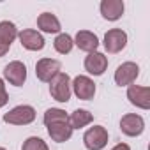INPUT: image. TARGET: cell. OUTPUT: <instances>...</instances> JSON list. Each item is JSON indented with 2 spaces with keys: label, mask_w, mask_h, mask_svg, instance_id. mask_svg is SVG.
I'll use <instances>...</instances> for the list:
<instances>
[{
  "label": "cell",
  "mask_w": 150,
  "mask_h": 150,
  "mask_svg": "<svg viewBox=\"0 0 150 150\" xmlns=\"http://www.w3.org/2000/svg\"><path fill=\"white\" fill-rule=\"evenodd\" d=\"M72 46H74V41H72V37H71L69 34H58V35L55 37V41H53V48H55L57 53H60V55L71 53Z\"/></svg>",
  "instance_id": "d6986e66"
},
{
  "label": "cell",
  "mask_w": 150,
  "mask_h": 150,
  "mask_svg": "<svg viewBox=\"0 0 150 150\" xmlns=\"http://www.w3.org/2000/svg\"><path fill=\"white\" fill-rule=\"evenodd\" d=\"M18 37H20V42L25 50L28 51H41L46 44L44 37L41 32L34 30V28H25L21 32H18Z\"/></svg>",
  "instance_id": "7c38bea8"
},
{
  "label": "cell",
  "mask_w": 150,
  "mask_h": 150,
  "mask_svg": "<svg viewBox=\"0 0 150 150\" xmlns=\"http://www.w3.org/2000/svg\"><path fill=\"white\" fill-rule=\"evenodd\" d=\"M101 16L108 21H117L124 16V11H125V6L122 0H103L101 6Z\"/></svg>",
  "instance_id": "4fadbf2b"
},
{
  "label": "cell",
  "mask_w": 150,
  "mask_h": 150,
  "mask_svg": "<svg viewBox=\"0 0 150 150\" xmlns=\"http://www.w3.org/2000/svg\"><path fill=\"white\" fill-rule=\"evenodd\" d=\"M35 120V110L28 104H20L4 115V122L11 125H28Z\"/></svg>",
  "instance_id": "7a4b0ae2"
},
{
  "label": "cell",
  "mask_w": 150,
  "mask_h": 150,
  "mask_svg": "<svg viewBox=\"0 0 150 150\" xmlns=\"http://www.w3.org/2000/svg\"><path fill=\"white\" fill-rule=\"evenodd\" d=\"M46 127H48L50 138L57 143H65L72 136V127L69 125V122H57V124H50Z\"/></svg>",
  "instance_id": "2e32d148"
},
{
  "label": "cell",
  "mask_w": 150,
  "mask_h": 150,
  "mask_svg": "<svg viewBox=\"0 0 150 150\" xmlns=\"http://www.w3.org/2000/svg\"><path fill=\"white\" fill-rule=\"evenodd\" d=\"M108 139L110 134L103 125H94L87 129V132L83 134V145L87 150H103L108 145Z\"/></svg>",
  "instance_id": "3957f363"
},
{
  "label": "cell",
  "mask_w": 150,
  "mask_h": 150,
  "mask_svg": "<svg viewBox=\"0 0 150 150\" xmlns=\"http://www.w3.org/2000/svg\"><path fill=\"white\" fill-rule=\"evenodd\" d=\"M4 80L9 81V85L21 87L27 81V65L20 60H13L4 67Z\"/></svg>",
  "instance_id": "52a82bcc"
},
{
  "label": "cell",
  "mask_w": 150,
  "mask_h": 150,
  "mask_svg": "<svg viewBox=\"0 0 150 150\" xmlns=\"http://www.w3.org/2000/svg\"><path fill=\"white\" fill-rule=\"evenodd\" d=\"M62 64L55 58H41L35 64V76L42 83H50L57 74L60 72Z\"/></svg>",
  "instance_id": "8992f818"
},
{
  "label": "cell",
  "mask_w": 150,
  "mask_h": 150,
  "mask_svg": "<svg viewBox=\"0 0 150 150\" xmlns=\"http://www.w3.org/2000/svg\"><path fill=\"white\" fill-rule=\"evenodd\" d=\"M85 71L92 76H103L104 71L108 69V57L101 51H94V53H88L85 57Z\"/></svg>",
  "instance_id": "30bf717a"
},
{
  "label": "cell",
  "mask_w": 150,
  "mask_h": 150,
  "mask_svg": "<svg viewBox=\"0 0 150 150\" xmlns=\"http://www.w3.org/2000/svg\"><path fill=\"white\" fill-rule=\"evenodd\" d=\"M42 122H44V125L57 124V122H69V115L60 108H50V110H46Z\"/></svg>",
  "instance_id": "ffe728a7"
},
{
  "label": "cell",
  "mask_w": 150,
  "mask_h": 150,
  "mask_svg": "<svg viewBox=\"0 0 150 150\" xmlns=\"http://www.w3.org/2000/svg\"><path fill=\"white\" fill-rule=\"evenodd\" d=\"M71 90L74 92V96H76L78 99L90 101V99H94L97 88H96V83H94L92 78L80 74V76H76V78L71 81Z\"/></svg>",
  "instance_id": "5b68a950"
},
{
  "label": "cell",
  "mask_w": 150,
  "mask_h": 150,
  "mask_svg": "<svg viewBox=\"0 0 150 150\" xmlns=\"http://www.w3.org/2000/svg\"><path fill=\"white\" fill-rule=\"evenodd\" d=\"M9 50H11V46H7V44H4L2 41H0V57H4Z\"/></svg>",
  "instance_id": "cb8c5ba5"
},
{
  "label": "cell",
  "mask_w": 150,
  "mask_h": 150,
  "mask_svg": "<svg viewBox=\"0 0 150 150\" xmlns=\"http://www.w3.org/2000/svg\"><path fill=\"white\" fill-rule=\"evenodd\" d=\"M0 150H7V148H4V146H0Z\"/></svg>",
  "instance_id": "d4e9b609"
},
{
  "label": "cell",
  "mask_w": 150,
  "mask_h": 150,
  "mask_svg": "<svg viewBox=\"0 0 150 150\" xmlns=\"http://www.w3.org/2000/svg\"><path fill=\"white\" fill-rule=\"evenodd\" d=\"M7 103H9V94H7V90H6L4 80L0 78V108H4Z\"/></svg>",
  "instance_id": "7402d4cb"
},
{
  "label": "cell",
  "mask_w": 150,
  "mask_h": 150,
  "mask_svg": "<svg viewBox=\"0 0 150 150\" xmlns=\"http://www.w3.org/2000/svg\"><path fill=\"white\" fill-rule=\"evenodd\" d=\"M111 150H131V146H129L127 143H117Z\"/></svg>",
  "instance_id": "603a6c76"
},
{
  "label": "cell",
  "mask_w": 150,
  "mask_h": 150,
  "mask_svg": "<svg viewBox=\"0 0 150 150\" xmlns=\"http://www.w3.org/2000/svg\"><path fill=\"white\" fill-rule=\"evenodd\" d=\"M104 50L111 55L115 53H120L125 46H127V34L122 30V28H111L104 34Z\"/></svg>",
  "instance_id": "ba28073f"
},
{
  "label": "cell",
  "mask_w": 150,
  "mask_h": 150,
  "mask_svg": "<svg viewBox=\"0 0 150 150\" xmlns=\"http://www.w3.org/2000/svg\"><path fill=\"white\" fill-rule=\"evenodd\" d=\"M71 78L65 72H58L57 76L50 81V96L57 101V103H69L71 99Z\"/></svg>",
  "instance_id": "6da1fadb"
},
{
  "label": "cell",
  "mask_w": 150,
  "mask_h": 150,
  "mask_svg": "<svg viewBox=\"0 0 150 150\" xmlns=\"http://www.w3.org/2000/svg\"><path fill=\"white\" fill-rule=\"evenodd\" d=\"M72 41L81 51H87V53H94L99 48V37L90 30H80L76 35H74Z\"/></svg>",
  "instance_id": "5bb4252c"
},
{
  "label": "cell",
  "mask_w": 150,
  "mask_h": 150,
  "mask_svg": "<svg viewBox=\"0 0 150 150\" xmlns=\"http://www.w3.org/2000/svg\"><path fill=\"white\" fill-rule=\"evenodd\" d=\"M16 37H18V28L13 21H7V20L0 21V41L7 46H11Z\"/></svg>",
  "instance_id": "ac0fdd59"
},
{
  "label": "cell",
  "mask_w": 150,
  "mask_h": 150,
  "mask_svg": "<svg viewBox=\"0 0 150 150\" xmlns=\"http://www.w3.org/2000/svg\"><path fill=\"white\" fill-rule=\"evenodd\" d=\"M127 99L132 106L139 110H150V88L141 85H129Z\"/></svg>",
  "instance_id": "8fae6325"
},
{
  "label": "cell",
  "mask_w": 150,
  "mask_h": 150,
  "mask_svg": "<svg viewBox=\"0 0 150 150\" xmlns=\"http://www.w3.org/2000/svg\"><path fill=\"white\" fill-rule=\"evenodd\" d=\"M120 131L129 136V138H136L139 134H143L145 131V120L141 115L136 113H127L120 118Z\"/></svg>",
  "instance_id": "9c48e42d"
},
{
  "label": "cell",
  "mask_w": 150,
  "mask_h": 150,
  "mask_svg": "<svg viewBox=\"0 0 150 150\" xmlns=\"http://www.w3.org/2000/svg\"><path fill=\"white\" fill-rule=\"evenodd\" d=\"M37 28L44 34H60V20L53 13H41L37 16Z\"/></svg>",
  "instance_id": "9a60e30c"
},
{
  "label": "cell",
  "mask_w": 150,
  "mask_h": 150,
  "mask_svg": "<svg viewBox=\"0 0 150 150\" xmlns=\"http://www.w3.org/2000/svg\"><path fill=\"white\" fill-rule=\"evenodd\" d=\"M21 150H50V148H48V145H46L44 139H41L37 136H30V138H27L23 141Z\"/></svg>",
  "instance_id": "44dd1931"
},
{
  "label": "cell",
  "mask_w": 150,
  "mask_h": 150,
  "mask_svg": "<svg viewBox=\"0 0 150 150\" xmlns=\"http://www.w3.org/2000/svg\"><path fill=\"white\" fill-rule=\"evenodd\" d=\"M92 122H94V115H92L88 110H83V108L74 110V111L69 115V125L72 127V131H74V129H83V127H87V125L92 124Z\"/></svg>",
  "instance_id": "e0dca14e"
},
{
  "label": "cell",
  "mask_w": 150,
  "mask_h": 150,
  "mask_svg": "<svg viewBox=\"0 0 150 150\" xmlns=\"http://www.w3.org/2000/svg\"><path fill=\"white\" fill-rule=\"evenodd\" d=\"M138 76H139V65L136 62H124L117 67L113 80L118 87H129L136 81Z\"/></svg>",
  "instance_id": "277c9868"
}]
</instances>
